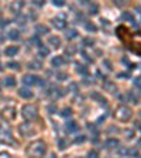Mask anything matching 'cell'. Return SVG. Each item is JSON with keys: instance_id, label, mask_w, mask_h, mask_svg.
Masks as SVG:
<instances>
[{"instance_id": "cell-28", "label": "cell", "mask_w": 141, "mask_h": 158, "mask_svg": "<svg viewBox=\"0 0 141 158\" xmlns=\"http://www.w3.org/2000/svg\"><path fill=\"white\" fill-rule=\"evenodd\" d=\"M125 157H140V152L135 148H127V154Z\"/></svg>"}, {"instance_id": "cell-4", "label": "cell", "mask_w": 141, "mask_h": 158, "mask_svg": "<svg viewBox=\"0 0 141 158\" xmlns=\"http://www.w3.org/2000/svg\"><path fill=\"white\" fill-rule=\"evenodd\" d=\"M21 116L28 121H32L35 118H38V109L34 104H24L21 107Z\"/></svg>"}, {"instance_id": "cell-36", "label": "cell", "mask_w": 141, "mask_h": 158, "mask_svg": "<svg viewBox=\"0 0 141 158\" xmlns=\"http://www.w3.org/2000/svg\"><path fill=\"white\" fill-rule=\"evenodd\" d=\"M66 145H68V144H66V141H65L63 138H58V148H59V150H65Z\"/></svg>"}, {"instance_id": "cell-58", "label": "cell", "mask_w": 141, "mask_h": 158, "mask_svg": "<svg viewBox=\"0 0 141 158\" xmlns=\"http://www.w3.org/2000/svg\"><path fill=\"white\" fill-rule=\"evenodd\" d=\"M138 147H141V138L138 140Z\"/></svg>"}, {"instance_id": "cell-23", "label": "cell", "mask_w": 141, "mask_h": 158, "mask_svg": "<svg viewBox=\"0 0 141 158\" xmlns=\"http://www.w3.org/2000/svg\"><path fill=\"white\" fill-rule=\"evenodd\" d=\"M125 97H127L130 102L133 103V104H138V102H140V100H138V97L135 96V93H134V92H131V90H130V92H127Z\"/></svg>"}, {"instance_id": "cell-21", "label": "cell", "mask_w": 141, "mask_h": 158, "mask_svg": "<svg viewBox=\"0 0 141 158\" xmlns=\"http://www.w3.org/2000/svg\"><path fill=\"white\" fill-rule=\"evenodd\" d=\"M121 18L124 20V21H130V23L133 24V25H135L137 27V23H135V20H134V17L131 13H128V11H124L123 14H121Z\"/></svg>"}, {"instance_id": "cell-45", "label": "cell", "mask_w": 141, "mask_h": 158, "mask_svg": "<svg viewBox=\"0 0 141 158\" xmlns=\"http://www.w3.org/2000/svg\"><path fill=\"white\" fill-rule=\"evenodd\" d=\"M97 155H99V152L96 150H90L87 152V157H97Z\"/></svg>"}, {"instance_id": "cell-1", "label": "cell", "mask_w": 141, "mask_h": 158, "mask_svg": "<svg viewBox=\"0 0 141 158\" xmlns=\"http://www.w3.org/2000/svg\"><path fill=\"white\" fill-rule=\"evenodd\" d=\"M47 152V144L42 140H35L28 147L25 148V155L27 157H42Z\"/></svg>"}, {"instance_id": "cell-44", "label": "cell", "mask_w": 141, "mask_h": 158, "mask_svg": "<svg viewBox=\"0 0 141 158\" xmlns=\"http://www.w3.org/2000/svg\"><path fill=\"white\" fill-rule=\"evenodd\" d=\"M56 111V106H54V104H49L48 106V113L49 114H52V113H55Z\"/></svg>"}, {"instance_id": "cell-20", "label": "cell", "mask_w": 141, "mask_h": 158, "mask_svg": "<svg viewBox=\"0 0 141 158\" xmlns=\"http://www.w3.org/2000/svg\"><path fill=\"white\" fill-rule=\"evenodd\" d=\"M3 83H4V86H7V87H14L17 82L14 76H6V78L3 79Z\"/></svg>"}, {"instance_id": "cell-19", "label": "cell", "mask_w": 141, "mask_h": 158, "mask_svg": "<svg viewBox=\"0 0 141 158\" xmlns=\"http://www.w3.org/2000/svg\"><path fill=\"white\" fill-rule=\"evenodd\" d=\"M134 42H135V45H134L133 49L137 52V54H140V55H141V34H140V32L134 37Z\"/></svg>"}, {"instance_id": "cell-39", "label": "cell", "mask_w": 141, "mask_h": 158, "mask_svg": "<svg viewBox=\"0 0 141 158\" xmlns=\"http://www.w3.org/2000/svg\"><path fill=\"white\" fill-rule=\"evenodd\" d=\"M31 1H32V4L37 6V7H42L45 4V0H31Z\"/></svg>"}, {"instance_id": "cell-59", "label": "cell", "mask_w": 141, "mask_h": 158, "mask_svg": "<svg viewBox=\"0 0 141 158\" xmlns=\"http://www.w3.org/2000/svg\"><path fill=\"white\" fill-rule=\"evenodd\" d=\"M0 71H1V63H0Z\"/></svg>"}, {"instance_id": "cell-53", "label": "cell", "mask_w": 141, "mask_h": 158, "mask_svg": "<svg viewBox=\"0 0 141 158\" xmlns=\"http://www.w3.org/2000/svg\"><path fill=\"white\" fill-rule=\"evenodd\" d=\"M97 76L100 79H104V76H103V73H100V71H97Z\"/></svg>"}, {"instance_id": "cell-9", "label": "cell", "mask_w": 141, "mask_h": 158, "mask_svg": "<svg viewBox=\"0 0 141 158\" xmlns=\"http://www.w3.org/2000/svg\"><path fill=\"white\" fill-rule=\"evenodd\" d=\"M39 78L35 76V75H25L23 76V83L25 86H32V85H37L38 83Z\"/></svg>"}, {"instance_id": "cell-3", "label": "cell", "mask_w": 141, "mask_h": 158, "mask_svg": "<svg viewBox=\"0 0 141 158\" xmlns=\"http://www.w3.org/2000/svg\"><path fill=\"white\" fill-rule=\"evenodd\" d=\"M133 116V110L128 107V106H125V104H121V106H118L116 111H114V118L118 120V121H128L130 118Z\"/></svg>"}, {"instance_id": "cell-14", "label": "cell", "mask_w": 141, "mask_h": 158, "mask_svg": "<svg viewBox=\"0 0 141 158\" xmlns=\"http://www.w3.org/2000/svg\"><path fill=\"white\" fill-rule=\"evenodd\" d=\"M18 51H20V48L17 47V45H10L4 49V55L6 56H14L18 54Z\"/></svg>"}, {"instance_id": "cell-26", "label": "cell", "mask_w": 141, "mask_h": 158, "mask_svg": "<svg viewBox=\"0 0 141 158\" xmlns=\"http://www.w3.org/2000/svg\"><path fill=\"white\" fill-rule=\"evenodd\" d=\"M66 40H73V38H76L78 37V31L75 30V28H69L68 31H66Z\"/></svg>"}, {"instance_id": "cell-32", "label": "cell", "mask_w": 141, "mask_h": 158, "mask_svg": "<svg viewBox=\"0 0 141 158\" xmlns=\"http://www.w3.org/2000/svg\"><path fill=\"white\" fill-rule=\"evenodd\" d=\"M7 68L14 69V71H18L20 69V63L16 62V61H10V62H7Z\"/></svg>"}, {"instance_id": "cell-34", "label": "cell", "mask_w": 141, "mask_h": 158, "mask_svg": "<svg viewBox=\"0 0 141 158\" xmlns=\"http://www.w3.org/2000/svg\"><path fill=\"white\" fill-rule=\"evenodd\" d=\"M97 11H99V6L94 4V3H92V4L89 6V13H90L92 16H94V14H97Z\"/></svg>"}, {"instance_id": "cell-15", "label": "cell", "mask_w": 141, "mask_h": 158, "mask_svg": "<svg viewBox=\"0 0 141 158\" xmlns=\"http://www.w3.org/2000/svg\"><path fill=\"white\" fill-rule=\"evenodd\" d=\"M48 44L52 48H59L61 47V38L56 37V35H51V37L48 38Z\"/></svg>"}, {"instance_id": "cell-57", "label": "cell", "mask_w": 141, "mask_h": 158, "mask_svg": "<svg viewBox=\"0 0 141 158\" xmlns=\"http://www.w3.org/2000/svg\"><path fill=\"white\" fill-rule=\"evenodd\" d=\"M137 11H138V13H141V7H137Z\"/></svg>"}, {"instance_id": "cell-55", "label": "cell", "mask_w": 141, "mask_h": 158, "mask_svg": "<svg viewBox=\"0 0 141 158\" xmlns=\"http://www.w3.org/2000/svg\"><path fill=\"white\" fill-rule=\"evenodd\" d=\"M3 41H4V37H3V35H0V42H3Z\"/></svg>"}, {"instance_id": "cell-6", "label": "cell", "mask_w": 141, "mask_h": 158, "mask_svg": "<svg viewBox=\"0 0 141 158\" xmlns=\"http://www.w3.org/2000/svg\"><path fill=\"white\" fill-rule=\"evenodd\" d=\"M0 117L4 121H11L16 118V109L13 106H6L0 110Z\"/></svg>"}, {"instance_id": "cell-48", "label": "cell", "mask_w": 141, "mask_h": 158, "mask_svg": "<svg viewBox=\"0 0 141 158\" xmlns=\"http://www.w3.org/2000/svg\"><path fill=\"white\" fill-rule=\"evenodd\" d=\"M128 76H130V75H128L127 72H125V73H118V78L120 79H127Z\"/></svg>"}, {"instance_id": "cell-38", "label": "cell", "mask_w": 141, "mask_h": 158, "mask_svg": "<svg viewBox=\"0 0 141 158\" xmlns=\"http://www.w3.org/2000/svg\"><path fill=\"white\" fill-rule=\"evenodd\" d=\"M124 135H125L127 140H131V138L134 137V131L133 130H124Z\"/></svg>"}, {"instance_id": "cell-16", "label": "cell", "mask_w": 141, "mask_h": 158, "mask_svg": "<svg viewBox=\"0 0 141 158\" xmlns=\"http://www.w3.org/2000/svg\"><path fill=\"white\" fill-rule=\"evenodd\" d=\"M51 63H52V66H54V68H61L63 63H65V58L61 56V55H56L55 58H52Z\"/></svg>"}, {"instance_id": "cell-49", "label": "cell", "mask_w": 141, "mask_h": 158, "mask_svg": "<svg viewBox=\"0 0 141 158\" xmlns=\"http://www.w3.org/2000/svg\"><path fill=\"white\" fill-rule=\"evenodd\" d=\"M76 87H78V85H76V83H70L69 90H72V92H75V90H76Z\"/></svg>"}, {"instance_id": "cell-17", "label": "cell", "mask_w": 141, "mask_h": 158, "mask_svg": "<svg viewBox=\"0 0 141 158\" xmlns=\"http://www.w3.org/2000/svg\"><path fill=\"white\" fill-rule=\"evenodd\" d=\"M35 32L38 35H47L48 32H49V28H48L47 25H44V24H37L35 25Z\"/></svg>"}, {"instance_id": "cell-54", "label": "cell", "mask_w": 141, "mask_h": 158, "mask_svg": "<svg viewBox=\"0 0 141 158\" xmlns=\"http://www.w3.org/2000/svg\"><path fill=\"white\" fill-rule=\"evenodd\" d=\"M135 126H137V128H141V124H140V121H137V124H135Z\"/></svg>"}, {"instance_id": "cell-30", "label": "cell", "mask_w": 141, "mask_h": 158, "mask_svg": "<svg viewBox=\"0 0 141 158\" xmlns=\"http://www.w3.org/2000/svg\"><path fill=\"white\" fill-rule=\"evenodd\" d=\"M55 78H56V80H66L68 79V73H65V72H56L55 73Z\"/></svg>"}, {"instance_id": "cell-51", "label": "cell", "mask_w": 141, "mask_h": 158, "mask_svg": "<svg viewBox=\"0 0 141 158\" xmlns=\"http://www.w3.org/2000/svg\"><path fill=\"white\" fill-rule=\"evenodd\" d=\"M0 157H10V154L6 152V151H1V152H0Z\"/></svg>"}, {"instance_id": "cell-31", "label": "cell", "mask_w": 141, "mask_h": 158, "mask_svg": "<svg viewBox=\"0 0 141 158\" xmlns=\"http://www.w3.org/2000/svg\"><path fill=\"white\" fill-rule=\"evenodd\" d=\"M85 141H86V135H83V134H79L73 138L75 144H82V142H85Z\"/></svg>"}, {"instance_id": "cell-8", "label": "cell", "mask_w": 141, "mask_h": 158, "mask_svg": "<svg viewBox=\"0 0 141 158\" xmlns=\"http://www.w3.org/2000/svg\"><path fill=\"white\" fill-rule=\"evenodd\" d=\"M52 25H54L56 30H63L65 27H66V20H65V17L63 16H59V17H55L52 18Z\"/></svg>"}, {"instance_id": "cell-22", "label": "cell", "mask_w": 141, "mask_h": 158, "mask_svg": "<svg viewBox=\"0 0 141 158\" xmlns=\"http://www.w3.org/2000/svg\"><path fill=\"white\" fill-rule=\"evenodd\" d=\"M49 54V48L45 47V45H38V55L41 56V58H45V56Z\"/></svg>"}, {"instance_id": "cell-11", "label": "cell", "mask_w": 141, "mask_h": 158, "mask_svg": "<svg viewBox=\"0 0 141 158\" xmlns=\"http://www.w3.org/2000/svg\"><path fill=\"white\" fill-rule=\"evenodd\" d=\"M118 145H120V141L116 140V138H109L107 141L104 142V148L106 150H114V148H117Z\"/></svg>"}, {"instance_id": "cell-25", "label": "cell", "mask_w": 141, "mask_h": 158, "mask_svg": "<svg viewBox=\"0 0 141 158\" xmlns=\"http://www.w3.org/2000/svg\"><path fill=\"white\" fill-rule=\"evenodd\" d=\"M7 37L10 40H13V41H16V40L20 38V31H18V30H10L7 34Z\"/></svg>"}, {"instance_id": "cell-52", "label": "cell", "mask_w": 141, "mask_h": 158, "mask_svg": "<svg viewBox=\"0 0 141 158\" xmlns=\"http://www.w3.org/2000/svg\"><path fill=\"white\" fill-rule=\"evenodd\" d=\"M104 65H106V68H107V69H111V65H110L109 61H104Z\"/></svg>"}, {"instance_id": "cell-47", "label": "cell", "mask_w": 141, "mask_h": 158, "mask_svg": "<svg viewBox=\"0 0 141 158\" xmlns=\"http://www.w3.org/2000/svg\"><path fill=\"white\" fill-rule=\"evenodd\" d=\"M8 23H10V21H8V20H6V18L0 20V28H1V27H6V25H7Z\"/></svg>"}, {"instance_id": "cell-13", "label": "cell", "mask_w": 141, "mask_h": 158, "mask_svg": "<svg viewBox=\"0 0 141 158\" xmlns=\"http://www.w3.org/2000/svg\"><path fill=\"white\" fill-rule=\"evenodd\" d=\"M18 95L21 96L23 99H31L32 92H31V89H28V86H24L21 89H18Z\"/></svg>"}, {"instance_id": "cell-50", "label": "cell", "mask_w": 141, "mask_h": 158, "mask_svg": "<svg viewBox=\"0 0 141 158\" xmlns=\"http://www.w3.org/2000/svg\"><path fill=\"white\" fill-rule=\"evenodd\" d=\"M107 131H109V133H111V131H118V128L114 126H110L109 128H107Z\"/></svg>"}, {"instance_id": "cell-2", "label": "cell", "mask_w": 141, "mask_h": 158, "mask_svg": "<svg viewBox=\"0 0 141 158\" xmlns=\"http://www.w3.org/2000/svg\"><path fill=\"white\" fill-rule=\"evenodd\" d=\"M0 142H3V144H10V145L17 147V141H16V138L13 137L11 128H10L8 124H6V123L0 124Z\"/></svg>"}, {"instance_id": "cell-10", "label": "cell", "mask_w": 141, "mask_h": 158, "mask_svg": "<svg viewBox=\"0 0 141 158\" xmlns=\"http://www.w3.org/2000/svg\"><path fill=\"white\" fill-rule=\"evenodd\" d=\"M66 131L68 133H76L79 131V124L75 121V120H69V121H66Z\"/></svg>"}, {"instance_id": "cell-5", "label": "cell", "mask_w": 141, "mask_h": 158, "mask_svg": "<svg viewBox=\"0 0 141 158\" xmlns=\"http://www.w3.org/2000/svg\"><path fill=\"white\" fill-rule=\"evenodd\" d=\"M35 127L32 126L31 123H28V120H27V123H23V124H20L18 126V133L23 135V137H31V135L35 134Z\"/></svg>"}, {"instance_id": "cell-43", "label": "cell", "mask_w": 141, "mask_h": 158, "mask_svg": "<svg viewBox=\"0 0 141 158\" xmlns=\"http://www.w3.org/2000/svg\"><path fill=\"white\" fill-rule=\"evenodd\" d=\"M113 3L121 7V6H124V4H127V0H113Z\"/></svg>"}, {"instance_id": "cell-33", "label": "cell", "mask_w": 141, "mask_h": 158, "mask_svg": "<svg viewBox=\"0 0 141 158\" xmlns=\"http://www.w3.org/2000/svg\"><path fill=\"white\" fill-rule=\"evenodd\" d=\"M61 116L62 117H70L72 116V110H70V107H63L62 109V111H61Z\"/></svg>"}, {"instance_id": "cell-7", "label": "cell", "mask_w": 141, "mask_h": 158, "mask_svg": "<svg viewBox=\"0 0 141 158\" xmlns=\"http://www.w3.org/2000/svg\"><path fill=\"white\" fill-rule=\"evenodd\" d=\"M24 7V0H13L11 1V4H10V13H13V14H20V11L23 10Z\"/></svg>"}, {"instance_id": "cell-40", "label": "cell", "mask_w": 141, "mask_h": 158, "mask_svg": "<svg viewBox=\"0 0 141 158\" xmlns=\"http://www.w3.org/2000/svg\"><path fill=\"white\" fill-rule=\"evenodd\" d=\"M17 24H20V25H23V24H25V17H21L20 14H17V20H16Z\"/></svg>"}, {"instance_id": "cell-35", "label": "cell", "mask_w": 141, "mask_h": 158, "mask_svg": "<svg viewBox=\"0 0 141 158\" xmlns=\"http://www.w3.org/2000/svg\"><path fill=\"white\" fill-rule=\"evenodd\" d=\"M80 55H82V58H83L85 61H87V62H90V63L93 62V58H90V56H89V54H86L83 49H80Z\"/></svg>"}, {"instance_id": "cell-46", "label": "cell", "mask_w": 141, "mask_h": 158, "mask_svg": "<svg viewBox=\"0 0 141 158\" xmlns=\"http://www.w3.org/2000/svg\"><path fill=\"white\" fill-rule=\"evenodd\" d=\"M141 85V76H137V78L134 79V86L137 87V86H140Z\"/></svg>"}, {"instance_id": "cell-37", "label": "cell", "mask_w": 141, "mask_h": 158, "mask_svg": "<svg viewBox=\"0 0 141 158\" xmlns=\"http://www.w3.org/2000/svg\"><path fill=\"white\" fill-rule=\"evenodd\" d=\"M31 42L34 44V45H37V47L41 45V41H39V38H38V34H37V35H32V37H31Z\"/></svg>"}, {"instance_id": "cell-18", "label": "cell", "mask_w": 141, "mask_h": 158, "mask_svg": "<svg viewBox=\"0 0 141 158\" xmlns=\"http://www.w3.org/2000/svg\"><path fill=\"white\" fill-rule=\"evenodd\" d=\"M75 69L78 72L79 75H82V76H86L87 73H89V69H87L86 65H83V63H76V66H75Z\"/></svg>"}, {"instance_id": "cell-42", "label": "cell", "mask_w": 141, "mask_h": 158, "mask_svg": "<svg viewBox=\"0 0 141 158\" xmlns=\"http://www.w3.org/2000/svg\"><path fill=\"white\" fill-rule=\"evenodd\" d=\"M83 45H86V47H92V45H93V40L83 38Z\"/></svg>"}, {"instance_id": "cell-60", "label": "cell", "mask_w": 141, "mask_h": 158, "mask_svg": "<svg viewBox=\"0 0 141 158\" xmlns=\"http://www.w3.org/2000/svg\"><path fill=\"white\" fill-rule=\"evenodd\" d=\"M0 90H1V86H0Z\"/></svg>"}, {"instance_id": "cell-24", "label": "cell", "mask_w": 141, "mask_h": 158, "mask_svg": "<svg viewBox=\"0 0 141 158\" xmlns=\"http://www.w3.org/2000/svg\"><path fill=\"white\" fill-rule=\"evenodd\" d=\"M103 87L107 90V92H114L116 90V85L111 82V80H104V83H103Z\"/></svg>"}, {"instance_id": "cell-27", "label": "cell", "mask_w": 141, "mask_h": 158, "mask_svg": "<svg viewBox=\"0 0 141 158\" xmlns=\"http://www.w3.org/2000/svg\"><path fill=\"white\" fill-rule=\"evenodd\" d=\"M28 68L30 69H35V71H38L42 68V63L39 62V61H31V62L28 63Z\"/></svg>"}, {"instance_id": "cell-29", "label": "cell", "mask_w": 141, "mask_h": 158, "mask_svg": "<svg viewBox=\"0 0 141 158\" xmlns=\"http://www.w3.org/2000/svg\"><path fill=\"white\" fill-rule=\"evenodd\" d=\"M85 28H86V31H89V32H96V30H97V27H96L93 23H90V21L85 23Z\"/></svg>"}, {"instance_id": "cell-56", "label": "cell", "mask_w": 141, "mask_h": 158, "mask_svg": "<svg viewBox=\"0 0 141 158\" xmlns=\"http://www.w3.org/2000/svg\"><path fill=\"white\" fill-rule=\"evenodd\" d=\"M137 89H138V92L141 93V85H140V86H137Z\"/></svg>"}, {"instance_id": "cell-41", "label": "cell", "mask_w": 141, "mask_h": 158, "mask_svg": "<svg viewBox=\"0 0 141 158\" xmlns=\"http://www.w3.org/2000/svg\"><path fill=\"white\" fill-rule=\"evenodd\" d=\"M52 4L56 6V7H62L65 4V0H52Z\"/></svg>"}, {"instance_id": "cell-12", "label": "cell", "mask_w": 141, "mask_h": 158, "mask_svg": "<svg viewBox=\"0 0 141 158\" xmlns=\"http://www.w3.org/2000/svg\"><path fill=\"white\" fill-rule=\"evenodd\" d=\"M117 35L120 37V40L121 41H127L128 40V30L125 28V27H123V25H120V27H117Z\"/></svg>"}]
</instances>
